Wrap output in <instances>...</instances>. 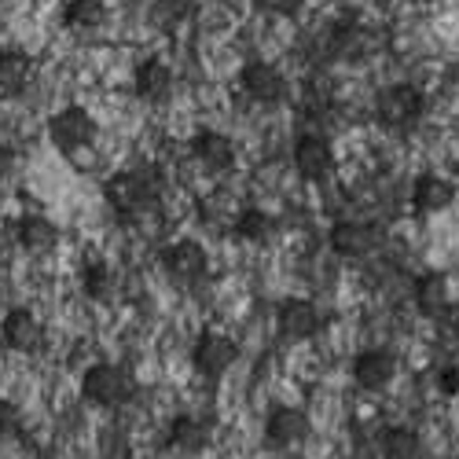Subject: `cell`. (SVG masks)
Returning a JSON list of instances; mask_svg holds the SVG:
<instances>
[{
    "instance_id": "12",
    "label": "cell",
    "mask_w": 459,
    "mask_h": 459,
    "mask_svg": "<svg viewBox=\"0 0 459 459\" xmlns=\"http://www.w3.org/2000/svg\"><path fill=\"white\" fill-rule=\"evenodd\" d=\"M350 375H353V382H357V390L378 394V390H386L390 382L397 378V357H394L390 350H382V346L364 350V353L353 357Z\"/></svg>"
},
{
    "instance_id": "13",
    "label": "cell",
    "mask_w": 459,
    "mask_h": 459,
    "mask_svg": "<svg viewBox=\"0 0 459 459\" xmlns=\"http://www.w3.org/2000/svg\"><path fill=\"white\" fill-rule=\"evenodd\" d=\"M305 437H309V415L301 408L276 404L269 415H264V441L273 448H298Z\"/></svg>"
},
{
    "instance_id": "4",
    "label": "cell",
    "mask_w": 459,
    "mask_h": 459,
    "mask_svg": "<svg viewBox=\"0 0 459 459\" xmlns=\"http://www.w3.org/2000/svg\"><path fill=\"white\" fill-rule=\"evenodd\" d=\"M96 136H100L96 118H92L85 107H78V103L56 110L52 118H48V140H52V147L63 151V155H74V151L92 147Z\"/></svg>"
},
{
    "instance_id": "17",
    "label": "cell",
    "mask_w": 459,
    "mask_h": 459,
    "mask_svg": "<svg viewBox=\"0 0 459 459\" xmlns=\"http://www.w3.org/2000/svg\"><path fill=\"white\" fill-rule=\"evenodd\" d=\"M0 334H4V346L15 350V353H37L45 346V327H41V320H37V313L26 309V305H19V309H12L4 316Z\"/></svg>"
},
{
    "instance_id": "19",
    "label": "cell",
    "mask_w": 459,
    "mask_h": 459,
    "mask_svg": "<svg viewBox=\"0 0 459 459\" xmlns=\"http://www.w3.org/2000/svg\"><path fill=\"white\" fill-rule=\"evenodd\" d=\"M213 441V423L203 415H173L169 427H166V445L184 452V455H195L203 448H210Z\"/></svg>"
},
{
    "instance_id": "9",
    "label": "cell",
    "mask_w": 459,
    "mask_h": 459,
    "mask_svg": "<svg viewBox=\"0 0 459 459\" xmlns=\"http://www.w3.org/2000/svg\"><path fill=\"white\" fill-rule=\"evenodd\" d=\"M320 324H324V316H320V309H316L313 298L290 294V298H283V301L276 305V331H280V338H287V342H309V338L320 331Z\"/></svg>"
},
{
    "instance_id": "15",
    "label": "cell",
    "mask_w": 459,
    "mask_h": 459,
    "mask_svg": "<svg viewBox=\"0 0 459 459\" xmlns=\"http://www.w3.org/2000/svg\"><path fill=\"white\" fill-rule=\"evenodd\" d=\"M15 243L30 257H45L59 247V224L45 213H22L15 221Z\"/></svg>"
},
{
    "instance_id": "30",
    "label": "cell",
    "mask_w": 459,
    "mask_h": 459,
    "mask_svg": "<svg viewBox=\"0 0 459 459\" xmlns=\"http://www.w3.org/2000/svg\"><path fill=\"white\" fill-rule=\"evenodd\" d=\"M411 4H437V0H411Z\"/></svg>"
},
{
    "instance_id": "23",
    "label": "cell",
    "mask_w": 459,
    "mask_h": 459,
    "mask_svg": "<svg viewBox=\"0 0 459 459\" xmlns=\"http://www.w3.org/2000/svg\"><path fill=\"white\" fill-rule=\"evenodd\" d=\"M378 448H382V459H423V437L411 427H386Z\"/></svg>"
},
{
    "instance_id": "16",
    "label": "cell",
    "mask_w": 459,
    "mask_h": 459,
    "mask_svg": "<svg viewBox=\"0 0 459 459\" xmlns=\"http://www.w3.org/2000/svg\"><path fill=\"white\" fill-rule=\"evenodd\" d=\"M133 89H136V96H140L143 103H166V100L173 96V89H177V74H173V66H169L166 59L151 56V59H143V63L136 66Z\"/></svg>"
},
{
    "instance_id": "5",
    "label": "cell",
    "mask_w": 459,
    "mask_h": 459,
    "mask_svg": "<svg viewBox=\"0 0 459 459\" xmlns=\"http://www.w3.org/2000/svg\"><path fill=\"white\" fill-rule=\"evenodd\" d=\"M236 360H239V342H236L232 334L217 331V327L203 331V334L195 338V346H191V364H195V371H199L203 378H213V382L232 371Z\"/></svg>"
},
{
    "instance_id": "29",
    "label": "cell",
    "mask_w": 459,
    "mask_h": 459,
    "mask_svg": "<svg viewBox=\"0 0 459 459\" xmlns=\"http://www.w3.org/2000/svg\"><path fill=\"white\" fill-rule=\"evenodd\" d=\"M12 166H15V159H12V151H8V147H0V180H4V177L12 173Z\"/></svg>"
},
{
    "instance_id": "25",
    "label": "cell",
    "mask_w": 459,
    "mask_h": 459,
    "mask_svg": "<svg viewBox=\"0 0 459 459\" xmlns=\"http://www.w3.org/2000/svg\"><path fill=\"white\" fill-rule=\"evenodd\" d=\"M199 8V0H155V15L166 22V26H177L184 19H191Z\"/></svg>"
},
{
    "instance_id": "3",
    "label": "cell",
    "mask_w": 459,
    "mask_h": 459,
    "mask_svg": "<svg viewBox=\"0 0 459 459\" xmlns=\"http://www.w3.org/2000/svg\"><path fill=\"white\" fill-rule=\"evenodd\" d=\"M423 114H427V96L408 82L386 85L375 96V118L386 129H397V133L415 129L419 122H423Z\"/></svg>"
},
{
    "instance_id": "24",
    "label": "cell",
    "mask_w": 459,
    "mask_h": 459,
    "mask_svg": "<svg viewBox=\"0 0 459 459\" xmlns=\"http://www.w3.org/2000/svg\"><path fill=\"white\" fill-rule=\"evenodd\" d=\"M82 287H85V294H89L92 301L110 305L114 294H118V276H114L110 264H103V261H89L85 269H82Z\"/></svg>"
},
{
    "instance_id": "18",
    "label": "cell",
    "mask_w": 459,
    "mask_h": 459,
    "mask_svg": "<svg viewBox=\"0 0 459 459\" xmlns=\"http://www.w3.org/2000/svg\"><path fill=\"white\" fill-rule=\"evenodd\" d=\"M191 159H195L206 173H228L236 166V143L217 129H203L191 136Z\"/></svg>"
},
{
    "instance_id": "8",
    "label": "cell",
    "mask_w": 459,
    "mask_h": 459,
    "mask_svg": "<svg viewBox=\"0 0 459 459\" xmlns=\"http://www.w3.org/2000/svg\"><path fill=\"white\" fill-rule=\"evenodd\" d=\"M327 243L338 257H346V261H364L378 250L382 236H378V228L371 221H338L331 224V232H327Z\"/></svg>"
},
{
    "instance_id": "22",
    "label": "cell",
    "mask_w": 459,
    "mask_h": 459,
    "mask_svg": "<svg viewBox=\"0 0 459 459\" xmlns=\"http://www.w3.org/2000/svg\"><path fill=\"white\" fill-rule=\"evenodd\" d=\"M33 59L26 52H4L0 56V92L4 96H19L30 89L33 82Z\"/></svg>"
},
{
    "instance_id": "21",
    "label": "cell",
    "mask_w": 459,
    "mask_h": 459,
    "mask_svg": "<svg viewBox=\"0 0 459 459\" xmlns=\"http://www.w3.org/2000/svg\"><path fill=\"white\" fill-rule=\"evenodd\" d=\"M63 22L74 33H96L107 26V4L103 0H66Z\"/></svg>"
},
{
    "instance_id": "10",
    "label": "cell",
    "mask_w": 459,
    "mask_h": 459,
    "mask_svg": "<svg viewBox=\"0 0 459 459\" xmlns=\"http://www.w3.org/2000/svg\"><path fill=\"white\" fill-rule=\"evenodd\" d=\"M290 159H294V169L301 180H327L331 169H334V151H331V140L320 136V133H301L294 140V151H290Z\"/></svg>"
},
{
    "instance_id": "11",
    "label": "cell",
    "mask_w": 459,
    "mask_h": 459,
    "mask_svg": "<svg viewBox=\"0 0 459 459\" xmlns=\"http://www.w3.org/2000/svg\"><path fill=\"white\" fill-rule=\"evenodd\" d=\"M411 301H415V309L419 316H427V320H445L452 313V305H455V290H452V280L437 269L423 273L415 280L411 287Z\"/></svg>"
},
{
    "instance_id": "20",
    "label": "cell",
    "mask_w": 459,
    "mask_h": 459,
    "mask_svg": "<svg viewBox=\"0 0 459 459\" xmlns=\"http://www.w3.org/2000/svg\"><path fill=\"white\" fill-rule=\"evenodd\" d=\"M232 232H236L243 243L261 247V243L273 239L276 221H273V213H264L261 206H243V210L236 213V221H232Z\"/></svg>"
},
{
    "instance_id": "7",
    "label": "cell",
    "mask_w": 459,
    "mask_h": 459,
    "mask_svg": "<svg viewBox=\"0 0 459 459\" xmlns=\"http://www.w3.org/2000/svg\"><path fill=\"white\" fill-rule=\"evenodd\" d=\"M239 85H243V92H247L254 103H261V107L283 103L287 92H290L283 70H280L276 63H269V59H250V63L243 66V74H239Z\"/></svg>"
},
{
    "instance_id": "26",
    "label": "cell",
    "mask_w": 459,
    "mask_h": 459,
    "mask_svg": "<svg viewBox=\"0 0 459 459\" xmlns=\"http://www.w3.org/2000/svg\"><path fill=\"white\" fill-rule=\"evenodd\" d=\"M250 4L264 15H280V19H290L305 8V0H250Z\"/></svg>"
},
{
    "instance_id": "1",
    "label": "cell",
    "mask_w": 459,
    "mask_h": 459,
    "mask_svg": "<svg viewBox=\"0 0 459 459\" xmlns=\"http://www.w3.org/2000/svg\"><path fill=\"white\" fill-rule=\"evenodd\" d=\"M159 191H162V177L159 169H133V173H114L103 184V199L114 213L122 217H136L143 210H151L159 203Z\"/></svg>"
},
{
    "instance_id": "6",
    "label": "cell",
    "mask_w": 459,
    "mask_h": 459,
    "mask_svg": "<svg viewBox=\"0 0 459 459\" xmlns=\"http://www.w3.org/2000/svg\"><path fill=\"white\" fill-rule=\"evenodd\" d=\"M162 273L169 276V283L177 287H195L206 280L210 273V254L203 243L195 239H177L162 250Z\"/></svg>"
},
{
    "instance_id": "27",
    "label": "cell",
    "mask_w": 459,
    "mask_h": 459,
    "mask_svg": "<svg viewBox=\"0 0 459 459\" xmlns=\"http://www.w3.org/2000/svg\"><path fill=\"white\" fill-rule=\"evenodd\" d=\"M0 434H4V437L22 434V411L12 401H0Z\"/></svg>"
},
{
    "instance_id": "14",
    "label": "cell",
    "mask_w": 459,
    "mask_h": 459,
    "mask_svg": "<svg viewBox=\"0 0 459 459\" xmlns=\"http://www.w3.org/2000/svg\"><path fill=\"white\" fill-rule=\"evenodd\" d=\"M455 195L459 191H455V184L448 177L423 173V177H415V184H411V210H415V217H437L455 203Z\"/></svg>"
},
{
    "instance_id": "28",
    "label": "cell",
    "mask_w": 459,
    "mask_h": 459,
    "mask_svg": "<svg viewBox=\"0 0 459 459\" xmlns=\"http://www.w3.org/2000/svg\"><path fill=\"white\" fill-rule=\"evenodd\" d=\"M437 390L445 397H459V364H448L441 375H437Z\"/></svg>"
},
{
    "instance_id": "2",
    "label": "cell",
    "mask_w": 459,
    "mask_h": 459,
    "mask_svg": "<svg viewBox=\"0 0 459 459\" xmlns=\"http://www.w3.org/2000/svg\"><path fill=\"white\" fill-rule=\"evenodd\" d=\"M82 397L96 408H122L136 397V378L122 364L100 360V364L85 368V375H82Z\"/></svg>"
}]
</instances>
